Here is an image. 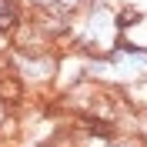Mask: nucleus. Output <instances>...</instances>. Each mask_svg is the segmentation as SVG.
Returning <instances> with one entry per match:
<instances>
[{
	"label": "nucleus",
	"instance_id": "1",
	"mask_svg": "<svg viewBox=\"0 0 147 147\" xmlns=\"http://www.w3.org/2000/svg\"><path fill=\"white\" fill-rule=\"evenodd\" d=\"M24 100H27V84L13 70L0 74V104H3V110H17Z\"/></svg>",
	"mask_w": 147,
	"mask_h": 147
},
{
	"label": "nucleus",
	"instance_id": "5",
	"mask_svg": "<svg viewBox=\"0 0 147 147\" xmlns=\"http://www.w3.org/2000/svg\"><path fill=\"white\" fill-rule=\"evenodd\" d=\"M13 54V34L10 30H0V57Z\"/></svg>",
	"mask_w": 147,
	"mask_h": 147
},
{
	"label": "nucleus",
	"instance_id": "2",
	"mask_svg": "<svg viewBox=\"0 0 147 147\" xmlns=\"http://www.w3.org/2000/svg\"><path fill=\"white\" fill-rule=\"evenodd\" d=\"M20 20H24V13H20V3L17 0H3L0 3V30H13L20 27Z\"/></svg>",
	"mask_w": 147,
	"mask_h": 147
},
{
	"label": "nucleus",
	"instance_id": "4",
	"mask_svg": "<svg viewBox=\"0 0 147 147\" xmlns=\"http://www.w3.org/2000/svg\"><path fill=\"white\" fill-rule=\"evenodd\" d=\"M134 24H144V13H140L137 7H120L117 10V27L127 30V27H134Z\"/></svg>",
	"mask_w": 147,
	"mask_h": 147
},
{
	"label": "nucleus",
	"instance_id": "3",
	"mask_svg": "<svg viewBox=\"0 0 147 147\" xmlns=\"http://www.w3.org/2000/svg\"><path fill=\"white\" fill-rule=\"evenodd\" d=\"M20 130H24V124L7 114V117L0 120V144H13V140H20Z\"/></svg>",
	"mask_w": 147,
	"mask_h": 147
}]
</instances>
